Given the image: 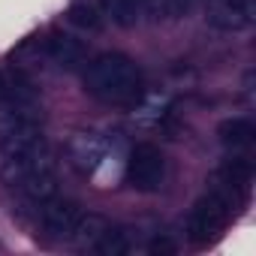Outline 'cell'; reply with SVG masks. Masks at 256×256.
<instances>
[{
	"label": "cell",
	"mask_w": 256,
	"mask_h": 256,
	"mask_svg": "<svg viewBox=\"0 0 256 256\" xmlns=\"http://www.w3.org/2000/svg\"><path fill=\"white\" fill-rule=\"evenodd\" d=\"M84 88L88 94H94L102 102L112 106H126L136 102L142 94V76L139 66L120 54V52H106L100 58H94L84 70Z\"/></svg>",
	"instance_id": "6da1fadb"
},
{
	"label": "cell",
	"mask_w": 256,
	"mask_h": 256,
	"mask_svg": "<svg viewBox=\"0 0 256 256\" xmlns=\"http://www.w3.org/2000/svg\"><path fill=\"white\" fill-rule=\"evenodd\" d=\"M52 166V154L48 145L42 139V133H18L0 142V181L16 187L18 181H24L28 175H34L36 169Z\"/></svg>",
	"instance_id": "7a4b0ae2"
},
{
	"label": "cell",
	"mask_w": 256,
	"mask_h": 256,
	"mask_svg": "<svg viewBox=\"0 0 256 256\" xmlns=\"http://www.w3.org/2000/svg\"><path fill=\"white\" fill-rule=\"evenodd\" d=\"M229 214H232V196H229L223 187H214L208 196H202V199L193 205V211H190V217H187V238H190L193 244H208V241H214L217 232L226 226Z\"/></svg>",
	"instance_id": "3957f363"
},
{
	"label": "cell",
	"mask_w": 256,
	"mask_h": 256,
	"mask_svg": "<svg viewBox=\"0 0 256 256\" xmlns=\"http://www.w3.org/2000/svg\"><path fill=\"white\" fill-rule=\"evenodd\" d=\"M166 175V160L160 154V148L142 142L130 151V160H126V181H130L133 190L139 193H154L160 190Z\"/></svg>",
	"instance_id": "277c9868"
},
{
	"label": "cell",
	"mask_w": 256,
	"mask_h": 256,
	"mask_svg": "<svg viewBox=\"0 0 256 256\" xmlns=\"http://www.w3.org/2000/svg\"><path fill=\"white\" fill-rule=\"evenodd\" d=\"M256 4L253 0H214L208 10V24L217 30H244L253 24Z\"/></svg>",
	"instance_id": "5b68a950"
},
{
	"label": "cell",
	"mask_w": 256,
	"mask_h": 256,
	"mask_svg": "<svg viewBox=\"0 0 256 256\" xmlns=\"http://www.w3.org/2000/svg\"><path fill=\"white\" fill-rule=\"evenodd\" d=\"M78 220H82V208L76 202H70V199H58V202L48 199L42 205V217H40L42 229L52 238H70L72 229L78 226Z\"/></svg>",
	"instance_id": "8992f818"
},
{
	"label": "cell",
	"mask_w": 256,
	"mask_h": 256,
	"mask_svg": "<svg viewBox=\"0 0 256 256\" xmlns=\"http://www.w3.org/2000/svg\"><path fill=\"white\" fill-rule=\"evenodd\" d=\"M40 130V114L34 102H0V139Z\"/></svg>",
	"instance_id": "52a82bcc"
},
{
	"label": "cell",
	"mask_w": 256,
	"mask_h": 256,
	"mask_svg": "<svg viewBox=\"0 0 256 256\" xmlns=\"http://www.w3.org/2000/svg\"><path fill=\"white\" fill-rule=\"evenodd\" d=\"M42 52H46V58L52 60V64H58L60 70H76L82 60H84V46H82V40H76V36H70V34H54V36H48L46 42H42Z\"/></svg>",
	"instance_id": "ba28073f"
},
{
	"label": "cell",
	"mask_w": 256,
	"mask_h": 256,
	"mask_svg": "<svg viewBox=\"0 0 256 256\" xmlns=\"http://www.w3.org/2000/svg\"><path fill=\"white\" fill-rule=\"evenodd\" d=\"M18 187V193L24 196V202H30V205H46L48 199H54V193H58V175H54V163L52 166H42V169H36L34 175H28L24 181H18L16 184Z\"/></svg>",
	"instance_id": "9c48e42d"
},
{
	"label": "cell",
	"mask_w": 256,
	"mask_h": 256,
	"mask_svg": "<svg viewBox=\"0 0 256 256\" xmlns=\"http://www.w3.org/2000/svg\"><path fill=\"white\" fill-rule=\"evenodd\" d=\"M0 102H34L36 106L34 82L18 70H0Z\"/></svg>",
	"instance_id": "30bf717a"
},
{
	"label": "cell",
	"mask_w": 256,
	"mask_h": 256,
	"mask_svg": "<svg viewBox=\"0 0 256 256\" xmlns=\"http://www.w3.org/2000/svg\"><path fill=\"white\" fill-rule=\"evenodd\" d=\"M217 178L223 181L220 187H223L226 193H232V190L247 193V187H250V181H253V163L244 160V157H232V160L223 163V169L217 172Z\"/></svg>",
	"instance_id": "8fae6325"
},
{
	"label": "cell",
	"mask_w": 256,
	"mask_h": 256,
	"mask_svg": "<svg viewBox=\"0 0 256 256\" xmlns=\"http://www.w3.org/2000/svg\"><path fill=\"white\" fill-rule=\"evenodd\" d=\"M217 136L226 148H247L256 136V126L250 118H226L217 126Z\"/></svg>",
	"instance_id": "7c38bea8"
},
{
	"label": "cell",
	"mask_w": 256,
	"mask_h": 256,
	"mask_svg": "<svg viewBox=\"0 0 256 256\" xmlns=\"http://www.w3.org/2000/svg\"><path fill=\"white\" fill-rule=\"evenodd\" d=\"M130 247H133L130 232L120 229V226H114V229L106 226V229L100 232V238L94 241V250H96L100 256H124V253H130Z\"/></svg>",
	"instance_id": "4fadbf2b"
},
{
	"label": "cell",
	"mask_w": 256,
	"mask_h": 256,
	"mask_svg": "<svg viewBox=\"0 0 256 256\" xmlns=\"http://www.w3.org/2000/svg\"><path fill=\"white\" fill-rule=\"evenodd\" d=\"M66 18L82 30H100L102 28V10L94 4V0H76L70 6V12H66Z\"/></svg>",
	"instance_id": "5bb4252c"
},
{
	"label": "cell",
	"mask_w": 256,
	"mask_h": 256,
	"mask_svg": "<svg viewBox=\"0 0 256 256\" xmlns=\"http://www.w3.org/2000/svg\"><path fill=\"white\" fill-rule=\"evenodd\" d=\"M102 12L118 28H133L139 22V4L136 0H102Z\"/></svg>",
	"instance_id": "9a60e30c"
},
{
	"label": "cell",
	"mask_w": 256,
	"mask_h": 256,
	"mask_svg": "<svg viewBox=\"0 0 256 256\" xmlns=\"http://www.w3.org/2000/svg\"><path fill=\"white\" fill-rule=\"evenodd\" d=\"M100 160H102V145H100V139H96V136H82V139L76 142V163H78L82 169H94Z\"/></svg>",
	"instance_id": "2e32d148"
},
{
	"label": "cell",
	"mask_w": 256,
	"mask_h": 256,
	"mask_svg": "<svg viewBox=\"0 0 256 256\" xmlns=\"http://www.w3.org/2000/svg\"><path fill=\"white\" fill-rule=\"evenodd\" d=\"M106 229V223L100 220V217H94V214H82V220H78V226L72 229V235L70 238H76L78 244H94L96 238H100V232Z\"/></svg>",
	"instance_id": "e0dca14e"
},
{
	"label": "cell",
	"mask_w": 256,
	"mask_h": 256,
	"mask_svg": "<svg viewBox=\"0 0 256 256\" xmlns=\"http://www.w3.org/2000/svg\"><path fill=\"white\" fill-rule=\"evenodd\" d=\"M136 4H139V12H145L154 22H160L169 10V0H136Z\"/></svg>",
	"instance_id": "ac0fdd59"
},
{
	"label": "cell",
	"mask_w": 256,
	"mask_h": 256,
	"mask_svg": "<svg viewBox=\"0 0 256 256\" xmlns=\"http://www.w3.org/2000/svg\"><path fill=\"white\" fill-rule=\"evenodd\" d=\"M196 4H199V0H169V10H172V12H178V16H184V12H187V10H193Z\"/></svg>",
	"instance_id": "d6986e66"
},
{
	"label": "cell",
	"mask_w": 256,
	"mask_h": 256,
	"mask_svg": "<svg viewBox=\"0 0 256 256\" xmlns=\"http://www.w3.org/2000/svg\"><path fill=\"white\" fill-rule=\"evenodd\" d=\"M151 253H175V244L169 238H157L151 241Z\"/></svg>",
	"instance_id": "ffe728a7"
}]
</instances>
